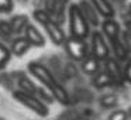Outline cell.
Returning <instances> with one entry per match:
<instances>
[{
    "instance_id": "6da1fadb",
    "label": "cell",
    "mask_w": 131,
    "mask_h": 120,
    "mask_svg": "<svg viewBox=\"0 0 131 120\" xmlns=\"http://www.w3.org/2000/svg\"><path fill=\"white\" fill-rule=\"evenodd\" d=\"M27 72L31 75L32 78L38 81L42 86H45L52 95H54L55 100L59 102L62 106L71 105V95L63 86L62 81L47 66V64H42L40 61H31L27 65Z\"/></svg>"
},
{
    "instance_id": "7a4b0ae2",
    "label": "cell",
    "mask_w": 131,
    "mask_h": 120,
    "mask_svg": "<svg viewBox=\"0 0 131 120\" xmlns=\"http://www.w3.org/2000/svg\"><path fill=\"white\" fill-rule=\"evenodd\" d=\"M68 24H69V35L89 40L92 34V26L86 20L82 9L78 3H71L68 9Z\"/></svg>"
},
{
    "instance_id": "3957f363",
    "label": "cell",
    "mask_w": 131,
    "mask_h": 120,
    "mask_svg": "<svg viewBox=\"0 0 131 120\" xmlns=\"http://www.w3.org/2000/svg\"><path fill=\"white\" fill-rule=\"evenodd\" d=\"M12 95H13V97H14V100H17L20 105H23L26 109L31 110L32 113H35L37 116L47 117L49 114V105H47L44 100H41L37 95L27 93V92L18 91V89H16Z\"/></svg>"
},
{
    "instance_id": "277c9868",
    "label": "cell",
    "mask_w": 131,
    "mask_h": 120,
    "mask_svg": "<svg viewBox=\"0 0 131 120\" xmlns=\"http://www.w3.org/2000/svg\"><path fill=\"white\" fill-rule=\"evenodd\" d=\"M62 47L68 59L73 61V62H80L90 52V45H89L88 40H82V38L73 37L69 34Z\"/></svg>"
},
{
    "instance_id": "5b68a950",
    "label": "cell",
    "mask_w": 131,
    "mask_h": 120,
    "mask_svg": "<svg viewBox=\"0 0 131 120\" xmlns=\"http://www.w3.org/2000/svg\"><path fill=\"white\" fill-rule=\"evenodd\" d=\"M89 45H90V52L93 55H96L97 58H100L102 61L111 57L110 44H108L107 38L104 37V34L100 30L92 31L90 37H89Z\"/></svg>"
},
{
    "instance_id": "8992f818",
    "label": "cell",
    "mask_w": 131,
    "mask_h": 120,
    "mask_svg": "<svg viewBox=\"0 0 131 120\" xmlns=\"http://www.w3.org/2000/svg\"><path fill=\"white\" fill-rule=\"evenodd\" d=\"M103 69L111 76L114 81V88H123L125 83L124 79V64L120 62L117 58L108 57L103 61Z\"/></svg>"
},
{
    "instance_id": "52a82bcc",
    "label": "cell",
    "mask_w": 131,
    "mask_h": 120,
    "mask_svg": "<svg viewBox=\"0 0 131 120\" xmlns=\"http://www.w3.org/2000/svg\"><path fill=\"white\" fill-rule=\"evenodd\" d=\"M69 4H71V0H45L44 9L49 13L52 20H55L59 24H63L68 18Z\"/></svg>"
},
{
    "instance_id": "ba28073f",
    "label": "cell",
    "mask_w": 131,
    "mask_h": 120,
    "mask_svg": "<svg viewBox=\"0 0 131 120\" xmlns=\"http://www.w3.org/2000/svg\"><path fill=\"white\" fill-rule=\"evenodd\" d=\"M123 27L118 21L116 20V17L113 18H103L102 26H100V31L104 34V37L107 38L108 44L117 43V41L121 40L123 35Z\"/></svg>"
},
{
    "instance_id": "9c48e42d",
    "label": "cell",
    "mask_w": 131,
    "mask_h": 120,
    "mask_svg": "<svg viewBox=\"0 0 131 120\" xmlns=\"http://www.w3.org/2000/svg\"><path fill=\"white\" fill-rule=\"evenodd\" d=\"M41 27L44 28L45 34L48 35V38L51 40V43L54 44V45H57V47H62L63 45V43H65L68 34L63 31L62 24H59V23H57L55 20L49 18V20L47 21L45 24H42Z\"/></svg>"
},
{
    "instance_id": "30bf717a",
    "label": "cell",
    "mask_w": 131,
    "mask_h": 120,
    "mask_svg": "<svg viewBox=\"0 0 131 120\" xmlns=\"http://www.w3.org/2000/svg\"><path fill=\"white\" fill-rule=\"evenodd\" d=\"M16 78V85H17L18 91L27 92V93H32L37 95V89H38V83L34 82V79L31 78V75L28 72L24 71H14L13 72Z\"/></svg>"
},
{
    "instance_id": "8fae6325",
    "label": "cell",
    "mask_w": 131,
    "mask_h": 120,
    "mask_svg": "<svg viewBox=\"0 0 131 120\" xmlns=\"http://www.w3.org/2000/svg\"><path fill=\"white\" fill-rule=\"evenodd\" d=\"M78 4H79V7L82 9L83 14H85L86 20L89 21V24L92 26V28H99V27L102 26L103 18H102V16L99 14V12L94 9L93 4H92L89 0H79Z\"/></svg>"
},
{
    "instance_id": "7c38bea8",
    "label": "cell",
    "mask_w": 131,
    "mask_h": 120,
    "mask_svg": "<svg viewBox=\"0 0 131 120\" xmlns=\"http://www.w3.org/2000/svg\"><path fill=\"white\" fill-rule=\"evenodd\" d=\"M103 69V61L89 52L82 61H80V71L88 76H94L99 71Z\"/></svg>"
},
{
    "instance_id": "4fadbf2b",
    "label": "cell",
    "mask_w": 131,
    "mask_h": 120,
    "mask_svg": "<svg viewBox=\"0 0 131 120\" xmlns=\"http://www.w3.org/2000/svg\"><path fill=\"white\" fill-rule=\"evenodd\" d=\"M9 48H10L12 55H14V57H23V55H26L32 48V45L26 38V35H17V37H14L10 41Z\"/></svg>"
},
{
    "instance_id": "5bb4252c",
    "label": "cell",
    "mask_w": 131,
    "mask_h": 120,
    "mask_svg": "<svg viewBox=\"0 0 131 120\" xmlns=\"http://www.w3.org/2000/svg\"><path fill=\"white\" fill-rule=\"evenodd\" d=\"M24 35L30 41V44L32 47H35V48H42L45 45V35L41 33V30L35 24L30 23V26L27 27L26 33H24Z\"/></svg>"
},
{
    "instance_id": "9a60e30c",
    "label": "cell",
    "mask_w": 131,
    "mask_h": 120,
    "mask_svg": "<svg viewBox=\"0 0 131 120\" xmlns=\"http://www.w3.org/2000/svg\"><path fill=\"white\" fill-rule=\"evenodd\" d=\"M10 26H12V31L14 37L17 35H24L27 27L30 26V17L27 14H16L10 18Z\"/></svg>"
},
{
    "instance_id": "2e32d148",
    "label": "cell",
    "mask_w": 131,
    "mask_h": 120,
    "mask_svg": "<svg viewBox=\"0 0 131 120\" xmlns=\"http://www.w3.org/2000/svg\"><path fill=\"white\" fill-rule=\"evenodd\" d=\"M99 12L102 18H113L116 17V7L110 3V0H89Z\"/></svg>"
},
{
    "instance_id": "e0dca14e",
    "label": "cell",
    "mask_w": 131,
    "mask_h": 120,
    "mask_svg": "<svg viewBox=\"0 0 131 120\" xmlns=\"http://www.w3.org/2000/svg\"><path fill=\"white\" fill-rule=\"evenodd\" d=\"M92 82H93L94 88L97 89H106V88H114V81L111 79V76L104 71H99L94 76H92Z\"/></svg>"
},
{
    "instance_id": "ac0fdd59",
    "label": "cell",
    "mask_w": 131,
    "mask_h": 120,
    "mask_svg": "<svg viewBox=\"0 0 131 120\" xmlns=\"http://www.w3.org/2000/svg\"><path fill=\"white\" fill-rule=\"evenodd\" d=\"M0 85L13 93V92L17 89L16 78H14V75H13V72H6L4 69H2V71H0Z\"/></svg>"
},
{
    "instance_id": "d6986e66",
    "label": "cell",
    "mask_w": 131,
    "mask_h": 120,
    "mask_svg": "<svg viewBox=\"0 0 131 120\" xmlns=\"http://www.w3.org/2000/svg\"><path fill=\"white\" fill-rule=\"evenodd\" d=\"M13 38H14V34H13V31H12L10 21L4 20V18H0V41L9 45Z\"/></svg>"
},
{
    "instance_id": "ffe728a7",
    "label": "cell",
    "mask_w": 131,
    "mask_h": 120,
    "mask_svg": "<svg viewBox=\"0 0 131 120\" xmlns=\"http://www.w3.org/2000/svg\"><path fill=\"white\" fill-rule=\"evenodd\" d=\"M99 103H100V106H102L103 109L111 110V109H114L117 105H118V97H117L116 93H113V92H108V93L103 95V96L100 97Z\"/></svg>"
},
{
    "instance_id": "44dd1931",
    "label": "cell",
    "mask_w": 131,
    "mask_h": 120,
    "mask_svg": "<svg viewBox=\"0 0 131 120\" xmlns=\"http://www.w3.org/2000/svg\"><path fill=\"white\" fill-rule=\"evenodd\" d=\"M10 59H12V52H10L9 45L0 41V71L6 68V65L10 62Z\"/></svg>"
},
{
    "instance_id": "7402d4cb",
    "label": "cell",
    "mask_w": 131,
    "mask_h": 120,
    "mask_svg": "<svg viewBox=\"0 0 131 120\" xmlns=\"http://www.w3.org/2000/svg\"><path fill=\"white\" fill-rule=\"evenodd\" d=\"M75 64L76 62H73L71 59L63 64V79H73L75 76H78L79 69H78V66Z\"/></svg>"
},
{
    "instance_id": "603a6c76",
    "label": "cell",
    "mask_w": 131,
    "mask_h": 120,
    "mask_svg": "<svg viewBox=\"0 0 131 120\" xmlns=\"http://www.w3.org/2000/svg\"><path fill=\"white\" fill-rule=\"evenodd\" d=\"M49 18H52V17L49 16V13L47 12L45 9H35L34 12H32V20L37 24H40V26L45 24Z\"/></svg>"
},
{
    "instance_id": "cb8c5ba5",
    "label": "cell",
    "mask_w": 131,
    "mask_h": 120,
    "mask_svg": "<svg viewBox=\"0 0 131 120\" xmlns=\"http://www.w3.org/2000/svg\"><path fill=\"white\" fill-rule=\"evenodd\" d=\"M107 120H130V119H128L127 110H123V109H114V110L108 114Z\"/></svg>"
},
{
    "instance_id": "d4e9b609",
    "label": "cell",
    "mask_w": 131,
    "mask_h": 120,
    "mask_svg": "<svg viewBox=\"0 0 131 120\" xmlns=\"http://www.w3.org/2000/svg\"><path fill=\"white\" fill-rule=\"evenodd\" d=\"M14 9V0H0V14H9Z\"/></svg>"
},
{
    "instance_id": "484cf974",
    "label": "cell",
    "mask_w": 131,
    "mask_h": 120,
    "mask_svg": "<svg viewBox=\"0 0 131 120\" xmlns=\"http://www.w3.org/2000/svg\"><path fill=\"white\" fill-rule=\"evenodd\" d=\"M124 79H125V83L131 85V57L124 62Z\"/></svg>"
},
{
    "instance_id": "4316f807",
    "label": "cell",
    "mask_w": 131,
    "mask_h": 120,
    "mask_svg": "<svg viewBox=\"0 0 131 120\" xmlns=\"http://www.w3.org/2000/svg\"><path fill=\"white\" fill-rule=\"evenodd\" d=\"M121 38H123V43H124V45H125V48H127V51L130 52V55H131V33L127 31V30L124 28V30H123Z\"/></svg>"
},
{
    "instance_id": "83f0119b",
    "label": "cell",
    "mask_w": 131,
    "mask_h": 120,
    "mask_svg": "<svg viewBox=\"0 0 131 120\" xmlns=\"http://www.w3.org/2000/svg\"><path fill=\"white\" fill-rule=\"evenodd\" d=\"M123 18H124V21H127V23H131V3H128L127 6L123 9Z\"/></svg>"
},
{
    "instance_id": "f1b7e54d",
    "label": "cell",
    "mask_w": 131,
    "mask_h": 120,
    "mask_svg": "<svg viewBox=\"0 0 131 120\" xmlns=\"http://www.w3.org/2000/svg\"><path fill=\"white\" fill-rule=\"evenodd\" d=\"M110 3L113 4L116 9H117V7H120V9L123 10V9H124V7L128 4V0H110Z\"/></svg>"
},
{
    "instance_id": "f546056e",
    "label": "cell",
    "mask_w": 131,
    "mask_h": 120,
    "mask_svg": "<svg viewBox=\"0 0 131 120\" xmlns=\"http://www.w3.org/2000/svg\"><path fill=\"white\" fill-rule=\"evenodd\" d=\"M35 9H44L45 7V0H31Z\"/></svg>"
},
{
    "instance_id": "4dcf8cb0",
    "label": "cell",
    "mask_w": 131,
    "mask_h": 120,
    "mask_svg": "<svg viewBox=\"0 0 131 120\" xmlns=\"http://www.w3.org/2000/svg\"><path fill=\"white\" fill-rule=\"evenodd\" d=\"M124 28L127 30V31L131 33V23H127V21H124Z\"/></svg>"
},
{
    "instance_id": "1f68e13d",
    "label": "cell",
    "mask_w": 131,
    "mask_h": 120,
    "mask_svg": "<svg viewBox=\"0 0 131 120\" xmlns=\"http://www.w3.org/2000/svg\"><path fill=\"white\" fill-rule=\"evenodd\" d=\"M127 114H128V119L131 120V105H130V106H128V107H127Z\"/></svg>"
},
{
    "instance_id": "d6a6232c",
    "label": "cell",
    "mask_w": 131,
    "mask_h": 120,
    "mask_svg": "<svg viewBox=\"0 0 131 120\" xmlns=\"http://www.w3.org/2000/svg\"><path fill=\"white\" fill-rule=\"evenodd\" d=\"M0 120H4V119H2V117H0Z\"/></svg>"
}]
</instances>
